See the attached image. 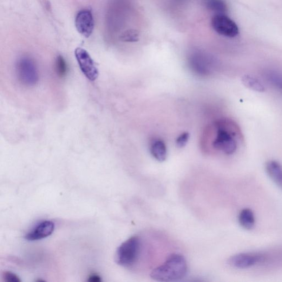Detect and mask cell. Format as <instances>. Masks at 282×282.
Listing matches in <instances>:
<instances>
[{"instance_id": "6da1fadb", "label": "cell", "mask_w": 282, "mask_h": 282, "mask_svg": "<svg viewBox=\"0 0 282 282\" xmlns=\"http://www.w3.org/2000/svg\"><path fill=\"white\" fill-rule=\"evenodd\" d=\"M187 271L184 257L179 254H172L162 265L154 269L150 273V277L159 281H176L184 278Z\"/></svg>"}, {"instance_id": "7a4b0ae2", "label": "cell", "mask_w": 282, "mask_h": 282, "mask_svg": "<svg viewBox=\"0 0 282 282\" xmlns=\"http://www.w3.org/2000/svg\"><path fill=\"white\" fill-rule=\"evenodd\" d=\"M215 128L217 136L213 142V147L228 155L234 153L238 148L237 137L240 131L237 124L222 119L215 123Z\"/></svg>"}, {"instance_id": "3957f363", "label": "cell", "mask_w": 282, "mask_h": 282, "mask_svg": "<svg viewBox=\"0 0 282 282\" xmlns=\"http://www.w3.org/2000/svg\"><path fill=\"white\" fill-rule=\"evenodd\" d=\"M140 248V240L136 236L124 241L117 249L115 254L116 263L123 267L133 265L139 255Z\"/></svg>"}, {"instance_id": "277c9868", "label": "cell", "mask_w": 282, "mask_h": 282, "mask_svg": "<svg viewBox=\"0 0 282 282\" xmlns=\"http://www.w3.org/2000/svg\"><path fill=\"white\" fill-rule=\"evenodd\" d=\"M18 81L24 86H35L39 81V74L36 65L28 57L19 58L16 66Z\"/></svg>"}, {"instance_id": "5b68a950", "label": "cell", "mask_w": 282, "mask_h": 282, "mask_svg": "<svg viewBox=\"0 0 282 282\" xmlns=\"http://www.w3.org/2000/svg\"><path fill=\"white\" fill-rule=\"evenodd\" d=\"M211 23L213 29L221 36L233 38L239 34L237 24L225 14H216Z\"/></svg>"}, {"instance_id": "8992f818", "label": "cell", "mask_w": 282, "mask_h": 282, "mask_svg": "<svg viewBox=\"0 0 282 282\" xmlns=\"http://www.w3.org/2000/svg\"><path fill=\"white\" fill-rule=\"evenodd\" d=\"M75 55L83 74L90 81H95L99 72L88 52L83 48H77L75 51Z\"/></svg>"}, {"instance_id": "52a82bcc", "label": "cell", "mask_w": 282, "mask_h": 282, "mask_svg": "<svg viewBox=\"0 0 282 282\" xmlns=\"http://www.w3.org/2000/svg\"><path fill=\"white\" fill-rule=\"evenodd\" d=\"M264 259V255L260 253H244L233 255L228 262L233 267L245 269L260 263Z\"/></svg>"}, {"instance_id": "ba28073f", "label": "cell", "mask_w": 282, "mask_h": 282, "mask_svg": "<svg viewBox=\"0 0 282 282\" xmlns=\"http://www.w3.org/2000/svg\"><path fill=\"white\" fill-rule=\"evenodd\" d=\"M75 26L82 36L89 37L95 27V20L91 12L88 10H83L78 12L75 18Z\"/></svg>"}, {"instance_id": "9c48e42d", "label": "cell", "mask_w": 282, "mask_h": 282, "mask_svg": "<svg viewBox=\"0 0 282 282\" xmlns=\"http://www.w3.org/2000/svg\"><path fill=\"white\" fill-rule=\"evenodd\" d=\"M55 224L50 221L39 222L26 234L25 238L29 241H35L47 238L54 232Z\"/></svg>"}, {"instance_id": "30bf717a", "label": "cell", "mask_w": 282, "mask_h": 282, "mask_svg": "<svg viewBox=\"0 0 282 282\" xmlns=\"http://www.w3.org/2000/svg\"><path fill=\"white\" fill-rule=\"evenodd\" d=\"M265 168L266 172L276 185L282 189V166L275 161H269L266 163Z\"/></svg>"}, {"instance_id": "8fae6325", "label": "cell", "mask_w": 282, "mask_h": 282, "mask_svg": "<svg viewBox=\"0 0 282 282\" xmlns=\"http://www.w3.org/2000/svg\"><path fill=\"white\" fill-rule=\"evenodd\" d=\"M264 75L267 82L282 95V72L269 70L265 71Z\"/></svg>"}, {"instance_id": "7c38bea8", "label": "cell", "mask_w": 282, "mask_h": 282, "mask_svg": "<svg viewBox=\"0 0 282 282\" xmlns=\"http://www.w3.org/2000/svg\"><path fill=\"white\" fill-rule=\"evenodd\" d=\"M240 225L246 230H251L255 225V217L252 210L249 208L242 209L238 216Z\"/></svg>"}, {"instance_id": "4fadbf2b", "label": "cell", "mask_w": 282, "mask_h": 282, "mask_svg": "<svg viewBox=\"0 0 282 282\" xmlns=\"http://www.w3.org/2000/svg\"><path fill=\"white\" fill-rule=\"evenodd\" d=\"M150 152L156 160L161 162L165 161L167 155L165 143L161 140H155L150 147Z\"/></svg>"}, {"instance_id": "5bb4252c", "label": "cell", "mask_w": 282, "mask_h": 282, "mask_svg": "<svg viewBox=\"0 0 282 282\" xmlns=\"http://www.w3.org/2000/svg\"><path fill=\"white\" fill-rule=\"evenodd\" d=\"M203 3L208 10L217 14H225L228 10L225 0H203Z\"/></svg>"}, {"instance_id": "9a60e30c", "label": "cell", "mask_w": 282, "mask_h": 282, "mask_svg": "<svg viewBox=\"0 0 282 282\" xmlns=\"http://www.w3.org/2000/svg\"><path fill=\"white\" fill-rule=\"evenodd\" d=\"M242 83L245 86L255 91L262 92L265 90L263 85L257 78L250 75H245L242 78Z\"/></svg>"}, {"instance_id": "2e32d148", "label": "cell", "mask_w": 282, "mask_h": 282, "mask_svg": "<svg viewBox=\"0 0 282 282\" xmlns=\"http://www.w3.org/2000/svg\"><path fill=\"white\" fill-rule=\"evenodd\" d=\"M56 71L57 75L60 78L66 76L68 72V66L64 57L59 55L56 60Z\"/></svg>"}, {"instance_id": "e0dca14e", "label": "cell", "mask_w": 282, "mask_h": 282, "mask_svg": "<svg viewBox=\"0 0 282 282\" xmlns=\"http://www.w3.org/2000/svg\"><path fill=\"white\" fill-rule=\"evenodd\" d=\"M120 40L123 42H133L137 40V32L135 30L124 31L119 37Z\"/></svg>"}, {"instance_id": "ac0fdd59", "label": "cell", "mask_w": 282, "mask_h": 282, "mask_svg": "<svg viewBox=\"0 0 282 282\" xmlns=\"http://www.w3.org/2000/svg\"><path fill=\"white\" fill-rule=\"evenodd\" d=\"M190 135L188 133H183L176 139V145L179 148L184 147L189 141Z\"/></svg>"}, {"instance_id": "d6986e66", "label": "cell", "mask_w": 282, "mask_h": 282, "mask_svg": "<svg viewBox=\"0 0 282 282\" xmlns=\"http://www.w3.org/2000/svg\"><path fill=\"white\" fill-rule=\"evenodd\" d=\"M4 279L6 282H21V280L15 273L6 272L4 273Z\"/></svg>"}, {"instance_id": "ffe728a7", "label": "cell", "mask_w": 282, "mask_h": 282, "mask_svg": "<svg viewBox=\"0 0 282 282\" xmlns=\"http://www.w3.org/2000/svg\"><path fill=\"white\" fill-rule=\"evenodd\" d=\"M89 282H101L102 281L100 275L97 274H91L88 279Z\"/></svg>"}]
</instances>
